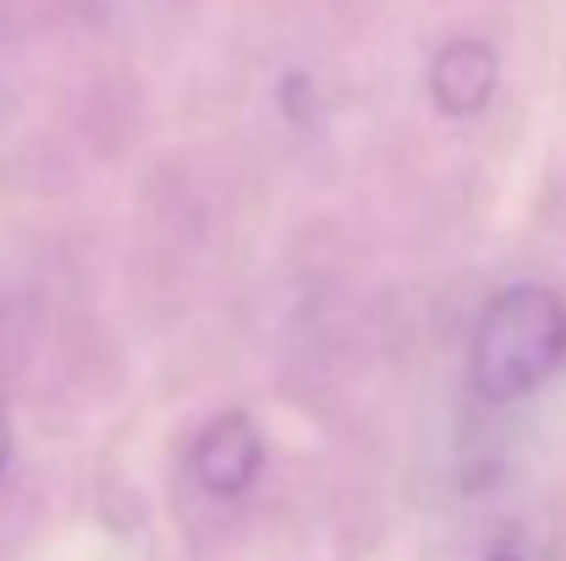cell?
<instances>
[{"instance_id": "cell-1", "label": "cell", "mask_w": 566, "mask_h": 561, "mask_svg": "<svg viewBox=\"0 0 566 561\" xmlns=\"http://www.w3.org/2000/svg\"><path fill=\"white\" fill-rule=\"evenodd\" d=\"M566 364V298L523 281L490 298L468 342V380L484 402H517Z\"/></svg>"}, {"instance_id": "cell-2", "label": "cell", "mask_w": 566, "mask_h": 561, "mask_svg": "<svg viewBox=\"0 0 566 561\" xmlns=\"http://www.w3.org/2000/svg\"><path fill=\"white\" fill-rule=\"evenodd\" d=\"M188 463H192V479L209 496L231 501V496H242L259 479V468H264V435H259V424L248 413L231 407V413H220V418H209L198 429Z\"/></svg>"}, {"instance_id": "cell-3", "label": "cell", "mask_w": 566, "mask_h": 561, "mask_svg": "<svg viewBox=\"0 0 566 561\" xmlns=\"http://www.w3.org/2000/svg\"><path fill=\"white\" fill-rule=\"evenodd\" d=\"M495 83H501V61L484 39H451L429 61V100L451 122H473L495 100Z\"/></svg>"}, {"instance_id": "cell-4", "label": "cell", "mask_w": 566, "mask_h": 561, "mask_svg": "<svg viewBox=\"0 0 566 561\" xmlns=\"http://www.w3.org/2000/svg\"><path fill=\"white\" fill-rule=\"evenodd\" d=\"M11 463V413H6V402H0V468Z\"/></svg>"}, {"instance_id": "cell-5", "label": "cell", "mask_w": 566, "mask_h": 561, "mask_svg": "<svg viewBox=\"0 0 566 561\" xmlns=\"http://www.w3.org/2000/svg\"><path fill=\"white\" fill-rule=\"evenodd\" d=\"M484 561H523V557H517V551H490Z\"/></svg>"}]
</instances>
